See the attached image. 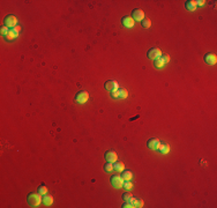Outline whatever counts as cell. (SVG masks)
I'll use <instances>...</instances> for the list:
<instances>
[{"mask_svg":"<svg viewBox=\"0 0 217 208\" xmlns=\"http://www.w3.org/2000/svg\"><path fill=\"white\" fill-rule=\"evenodd\" d=\"M104 87H105L106 90L112 92V90H114V89H118V82L114 81V80H109V81L105 82Z\"/></svg>","mask_w":217,"mask_h":208,"instance_id":"30bf717a","label":"cell"},{"mask_svg":"<svg viewBox=\"0 0 217 208\" xmlns=\"http://www.w3.org/2000/svg\"><path fill=\"white\" fill-rule=\"evenodd\" d=\"M132 19H133L134 21H142V20L144 19V13H143V11H142V9H139V8L134 9V11L132 12Z\"/></svg>","mask_w":217,"mask_h":208,"instance_id":"ba28073f","label":"cell"},{"mask_svg":"<svg viewBox=\"0 0 217 208\" xmlns=\"http://www.w3.org/2000/svg\"><path fill=\"white\" fill-rule=\"evenodd\" d=\"M161 58H162V60L164 62V64H168V63L170 62V57H169V54H164V56H161Z\"/></svg>","mask_w":217,"mask_h":208,"instance_id":"4316f807","label":"cell"},{"mask_svg":"<svg viewBox=\"0 0 217 208\" xmlns=\"http://www.w3.org/2000/svg\"><path fill=\"white\" fill-rule=\"evenodd\" d=\"M121 23L125 28H133L135 21L132 19V16H124L121 20Z\"/></svg>","mask_w":217,"mask_h":208,"instance_id":"9c48e42d","label":"cell"},{"mask_svg":"<svg viewBox=\"0 0 217 208\" xmlns=\"http://www.w3.org/2000/svg\"><path fill=\"white\" fill-rule=\"evenodd\" d=\"M121 177H122L124 181H131L132 178H133V173L130 170H124L121 172Z\"/></svg>","mask_w":217,"mask_h":208,"instance_id":"2e32d148","label":"cell"},{"mask_svg":"<svg viewBox=\"0 0 217 208\" xmlns=\"http://www.w3.org/2000/svg\"><path fill=\"white\" fill-rule=\"evenodd\" d=\"M124 169H125V165H124L122 162H118V161H116V162L113 163V170H117L118 172H122Z\"/></svg>","mask_w":217,"mask_h":208,"instance_id":"ac0fdd59","label":"cell"},{"mask_svg":"<svg viewBox=\"0 0 217 208\" xmlns=\"http://www.w3.org/2000/svg\"><path fill=\"white\" fill-rule=\"evenodd\" d=\"M104 170H105L106 172H111V171L113 170V163H111V162H106V164L104 165Z\"/></svg>","mask_w":217,"mask_h":208,"instance_id":"603a6c76","label":"cell"},{"mask_svg":"<svg viewBox=\"0 0 217 208\" xmlns=\"http://www.w3.org/2000/svg\"><path fill=\"white\" fill-rule=\"evenodd\" d=\"M185 8L190 11V12H194L196 8V4H195V0H188V1L185 3Z\"/></svg>","mask_w":217,"mask_h":208,"instance_id":"4fadbf2b","label":"cell"},{"mask_svg":"<svg viewBox=\"0 0 217 208\" xmlns=\"http://www.w3.org/2000/svg\"><path fill=\"white\" fill-rule=\"evenodd\" d=\"M38 193L42 194V195L46 194V193H47V189H46V186H45V185H41V186L38 187Z\"/></svg>","mask_w":217,"mask_h":208,"instance_id":"cb8c5ba5","label":"cell"},{"mask_svg":"<svg viewBox=\"0 0 217 208\" xmlns=\"http://www.w3.org/2000/svg\"><path fill=\"white\" fill-rule=\"evenodd\" d=\"M118 90H119V98H127V96H128L127 89L120 88V89H118Z\"/></svg>","mask_w":217,"mask_h":208,"instance_id":"ffe728a7","label":"cell"},{"mask_svg":"<svg viewBox=\"0 0 217 208\" xmlns=\"http://www.w3.org/2000/svg\"><path fill=\"white\" fill-rule=\"evenodd\" d=\"M204 0H199V1H195V4H196V6H203L204 5Z\"/></svg>","mask_w":217,"mask_h":208,"instance_id":"f546056e","label":"cell"},{"mask_svg":"<svg viewBox=\"0 0 217 208\" xmlns=\"http://www.w3.org/2000/svg\"><path fill=\"white\" fill-rule=\"evenodd\" d=\"M122 187L125 189L126 191H130V190H132V189H133V184L131 183V181H124Z\"/></svg>","mask_w":217,"mask_h":208,"instance_id":"44dd1931","label":"cell"},{"mask_svg":"<svg viewBox=\"0 0 217 208\" xmlns=\"http://www.w3.org/2000/svg\"><path fill=\"white\" fill-rule=\"evenodd\" d=\"M132 197H133V195H132L131 193H127V192H126V193H124V194H122V199H124V200H125V201H128V200H130V199H131Z\"/></svg>","mask_w":217,"mask_h":208,"instance_id":"484cf974","label":"cell"},{"mask_svg":"<svg viewBox=\"0 0 217 208\" xmlns=\"http://www.w3.org/2000/svg\"><path fill=\"white\" fill-rule=\"evenodd\" d=\"M17 35H19V33H16L14 29H12V30H9V31L5 35V37H6L7 41H13V39H15V38L17 37Z\"/></svg>","mask_w":217,"mask_h":208,"instance_id":"9a60e30c","label":"cell"},{"mask_svg":"<svg viewBox=\"0 0 217 208\" xmlns=\"http://www.w3.org/2000/svg\"><path fill=\"white\" fill-rule=\"evenodd\" d=\"M164 62L162 60V58L160 57V58H157V59H155V62H154V66L156 67V68H162V67H164Z\"/></svg>","mask_w":217,"mask_h":208,"instance_id":"d6986e66","label":"cell"},{"mask_svg":"<svg viewBox=\"0 0 217 208\" xmlns=\"http://www.w3.org/2000/svg\"><path fill=\"white\" fill-rule=\"evenodd\" d=\"M43 203L45 206H51L53 203V197H51L49 194H44L43 195Z\"/></svg>","mask_w":217,"mask_h":208,"instance_id":"e0dca14e","label":"cell"},{"mask_svg":"<svg viewBox=\"0 0 217 208\" xmlns=\"http://www.w3.org/2000/svg\"><path fill=\"white\" fill-rule=\"evenodd\" d=\"M110 182H111V185H112L113 187H116V189H120V187H122V184H124L122 177L119 176V175H113V176L111 177Z\"/></svg>","mask_w":217,"mask_h":208,"instance_id":"3957f363","label":"cell"},{"mask_svg":"<svg viewBox=\"0 0 217 208\" xmlns=\"http://www.w3.org/2000/svg\"><path fill=\"white\" fill-rule=\"evenodd\" d=\"M147 146H148L149 149L156 150L157 148H158V146H160V140L158 139H150V140H148Z\"/></svg>","mask_w":217,"mask_h":208,"instance_id":"8fae6325","label":"cell"},{"mask_svg":"<svg viewBox=\"0 0 217 208\" xmlns=\"http://www.w3.org/2000/svg\"><path fill=\"white\" fill-rule=\"evenodd\" d=\"M111 97L112 98H119V90L118 89H114V90L111 92Z\"/></svg>","mask_w":217,"mask_h":208,"instance_id":"d4e9b609","label":"cell"},{"mask_svg":"<svg viewBox=\"0 0 217 208\" xmlns=\"http://www.w3.org/2000/svg\"><path fill=\"white\" fill-rule=\"evenodd\" d=\"M88 100H89V94H88V92L81 90V92H79V93L76 94L74 101H75V103H77V104H84Z\"/></svg>","mask_w":217,"mask_h":208,"instance_id":"7a4b0ae2","label":"cell"},{"mask_svg":"<svg viewBox=\"0 0 217 208\" xmlns=\"http://www.w3.org/2000/svg\"><path fill=\"white\" fill-rule=\"evenodd\" d=\"M13 29H14V30H15V31H16V33H19V31H20V30H21V28H20V27H19V25H16V27H15V28H13Z\"/></svg>","mask_w":217,"mask_h":208,"instance_id":"4dcf8cb0","label":"cell"},{"mask_svg":"<svg viewBox=\"0 0 217 208\" xmlns=\"http://www.w3.org/2000/svg\"><path fill=\"white\" fill-rule=\"evenodd\" d=\"M158 153H161V154H168L169 152H170V146L168 144V143H165V142H160V146H158V148L156 149Z\"/></svg>","mask_w":217,"mask_h":208,"instance_id":"7c38bea8","label":"cell"},{"mask_svg":"<svg viewBox=\"0 0 217 208\" xmlns=\"http://www.w3.org/2000/svg\"><path fill=\"white\" fill-rule=\"evenodd\" d=\"M4 22H5V27H7V28H15L16 23H17V19L14 15H7L5 17Z\"/></svg>","mask_w":217,"mask_h":208,"instance_id":"277c9868","label":"cell"},{"mask_svg":"<svg viewBox=\"0 0 217 208\" xmlns=\"http://www.w3.org/2000/svg\"><path fill=\"white\" fill-rule=\"evenodd\" d=\"M147 56H148L149 59H154L155 60V59H157V58H160L162 56V51L160 49H157V47H152V49H150L148 51Z\"/></svg>","mask_w":217,"mask_h":208,"instance_id":"5b68a950","label":"cell"},{"mask_svg":"<svg viewBox=\"0 0 217 208\" xmlns=\"http://www.w3.org/2000/svg\"><path fill=\"white\" fill-rule=\"evenodd\" d=\"M105 160H106V162H111V163H114L116 161H118V155H117V153L114 152V150H107L106 153H105Z\"/></svg>","mask_w":217,"mask_h":208,"instance_id":"8992f818","label":"cell"},{"mask_svg":"<svg viewBox=\"0 0 217 208\" xmlns=\"http://www.w3.org/2000/svg\"><path fill=\"white\" fill-rule=\"evenodd\" d=\"M204 62H206L207 65L212 66V65H215L216 62H217V57H216L215 53H207V54L204 56Z\"/></svg>","mask_w":217,"mask_h":208,"instance_id":"52a82bcc","label":"cell"},{"mask_svg":"<svg viewBox=\"0 0 217 208\" xmlns=\"http://www.w3.org/2000/svg\"><path fill=\"white\" fill-rule=\"evenodd\" d=\"M141 23H142V27H143V28H146V29L150 28V25H151V21H150V20L148 19V17L143 19V20L141 21Z\"/></svg>","mask_w":217,"mask_h":208,"instance_id":"7402d4cb","label":"cell"},{"mask_svg":"<svg viewBox=\"0 0 217 208\" xmlns=\"http://www.w3.org/2000/svg\"><path fill=\"white\" fill-rule=\"evenodd\" d=\"M27 201H28V203L31 207H38L41 205V202L43 201V198H42V194H39L38 192L37 193L31 192V193L28 194Z\"/></svg>","mask_w":217,"mask_h":208,"instance_id":"6da1fadb","label":"cell"},{"mask_svg":"<svg viewBox=\"0 0 217 208\" xmlns=\"http://www.w3.org/2000/svg\"><path fill=\"white\" fill-rule=\"evenodd\" d=\"M122 208H133V205H132V203H131L130 201H126L125 203H124Z\"/></svg>","mask_w":217,"mask_h":208,"instance_id":"f1b7e54d","label":"cell"},{"mask_svg":"<svg viewBox=\"0 0 217 208\" xmlns=\"http://www.w3.org/2000/svg\"><path fill=\"white\" fill-rule=\"evenodd\" d=\"M128 201L133 205V207H139V208H141V207L143 206V200H142V199H139V198H133V197H132Z\"/></svg>","mask_w":217,"mask_h":208,"instance_id":"5bb4252c","label":"cell"},{"mask_svg":"<svg viewBox=\"0 0 217 208\" xmlns=\"http://www.w3.org/2000/svg\"><path fill=\"white\" fill-rule=\"evenodd\" d=\"M0 30H1V34H3V35H6V34L9 31V29H8L7 27H1V29H0Z\"/></svg>","mask_w":217,"mask_h":208,"instance_id":"83f0119b","label":"cell"}]
</instances>
